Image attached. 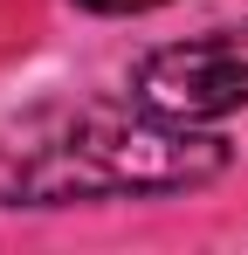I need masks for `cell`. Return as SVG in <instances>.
I'll return each instance as SVG.
<instances>
[{
	"mask_svg": "<svg viewBox=\"0 0 248 255\" xmlns=\"http://www.w3.org/2000/svg\"><path fill=\"white\" fill-rule=\"evenodd\" d=\"M90 14H145V7H165V0H76Z\"/></svg>",
	"mask_w": 248,
	"mask_h": 255,
	"instance_id": "cell-3",
	"label": "cell"
},
{
	"mask_svg": "<svg viewBox=\"0 0 248 255\" xmlns=\"http://www.w3.org/2000/svg\"><path fill=\"white\" fill-rule=\"evenodd\" d=\"M235 166L221 131L152 104H55L0 125V207H69L118 193H186Z\"/></svg>",
	"mask_w": 248,
	"mask_h": 255,
	"instance_id": "cell-1",
	"label": "cell"
},
{
	"mask_svg": "<svg viewBox=\"0 0 248 255\" xmlns=\"http://www.w3.org/2000/svg\"><path fill=\"white\" fill-rule=\"evenodd\" d=\"M131 97L152 104V111H165V118H186V125L242 111L248 104V21L193 35V42L152 48L131 69Z\"/></svg>",
	"mask_w": 248,
	"mask_h": 255,
	"instance_id": "cell-2",
	"label": "cell"
}]
</instances>
